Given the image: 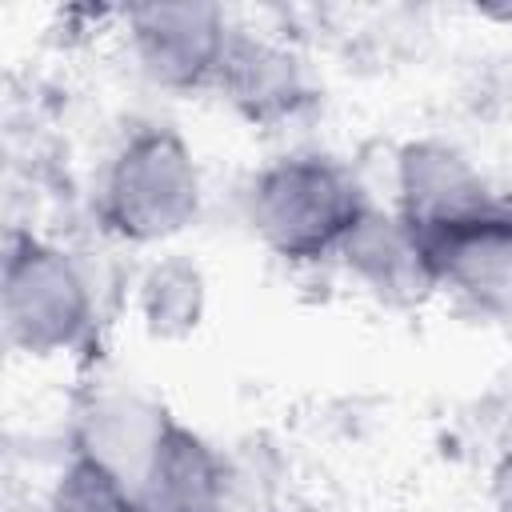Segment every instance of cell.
<instances>
[{"instance_id": "4fadbf2b", "label": "cell", "mask_w": 512, "mask_h": 512, "mask_svg": "<svg viewBox=\"0 0 512 512\" xmlns=\"http://www.w3.org/2000/svg\"><path fill=\"white\" fill-rule=\"evenodd\" d=\"M492 504H496V512H512V444L500 452V460L492 468Z\"/></svg>"}, {"instance_id": "8992f818", "label": "cell", "mask_w": 512, "mask_h": 512, "mask_svg": "<svg viewBox=\"0 0 512 512\" xmlns=\"http://www.w3.org/2000/svg\"><path fill=\"white\" fill-rule=\"evenodd\" d=\"M440 292L488 320H512V200L428 240Z\"/></svg>"}, {"instance_id": "8fae6325", "label": "cell", "mask_w": 512, "mask_h": 512, "mask_svg": "<svg viewBox=\"0 0 512 512\" xmlns=\"http://www.w3.org/2000/svg\"><path fill=\"white\" fill-rule=\"evenodd\" d=\"M132 312L140 332L156 344L192 340L208 320V272L188 252L164 248L136 272Z\"/></svg>"}, {"instance_id": "ba28073f", "label": "cell", "mask_w": 512, "mask_h": 512, "mask_svg": "<svg viewBox=\"0 0 512 512\" xmlns=\"http://www.w3.org/2000/svg\"><path fill=\"white\" fill-rule=\"evenodd\" d=\"M216 92L228 100L236 116H244L256 128H276L300 116L312 100V80L304 56L260 32H232L224 68L216 76Z\"/></svg>"}, {"instance_id": "7c38bea8", "label": "cell", "mask_w": 512, "mask_h": 512, "mask_svg": "<svg viewBox=\"0 0 512 512\" xmlns=\"http://www.w3.org/2000/svg\"><path fill=\"white\" fill-rule=\"evenodd\" d=\"M40 512H140V496L104 464L72 452L68 464L52 476Z\"/></svg>"}, {"instance_id": "277c9868", "label": "cell", "mask_w": 512, "mask_h": 512, "mask_svg": "<svg viewBox=\"0 0 512 512\" xmlns=\"http://www.w3.org/2000/svg\"><path fill=\"white\" fill-rule=\"evenodd\" d=\"M232 32L228 12L204 0L136 4L124 12V40L136 72L152 88L176 96L216 88Z\"/></svg>"}, {"instance_id": "5b68a950", "label": "cell", "mask_w": 512, "mask_h": 512, "mask_svg": "<svg viewBox=\"0 0 512 512\" xmlns=\"http://www.w3.org/2000/svg\"><path fill=\"white\" fill-rule=\"evenodd\" d=\"M492 204H500V196L456 144L420 136L396 148L392 208L424 244L488 212Z\"/></svg>"}, {"instance_id": "6da1fadb", "label": "cell", "mask_w": 512, "mask_h": 512, "mask_svg": "<svg viewBox=\"0 0 512 512\" xmlns=\"http://www.w3.org/2000/svg\"><path fill=\"white\" fill-rule=\"evenodd\" d=\"M204 164L172 124H140L96 184L100 228L128 248H168L204 216Z\"/></svg>"}, {"instance_id": "7a4b0ae2", "label": "cell", "mask_w": 512, "mask_h": 512, "mask_svg": "<svg viewBox=\"0 0 512 512\" xmlns=\"http://www.w3.org/2000/svg\"><path fill=\"white\" fill-rule=\"evenodd\" d=\"M368 204V192L340 160L324 152H284L252 172L244 224L268 256L284 264H324L336 260Z\"/></svg>"}, {"instance_id": "9c48e42d", "label": "cell", "mask_w": 512, "mask_h": 512, "mask_svg": "<svg viewBox=\"0 0 512 512\" xmlns=\"http://www.w3.org/2000/svg\"><path fill=\"white\" fill-rule=\"evenodd\" d=\"M172 420L176 416L160 400L144 396L140 388L104 384V388H92L76 412L72 452L104 464L108 472H116L136 488Z\"/></svg>"}, {"instance_id": "52a82bcc", "label": "cell", "mask_w": 512, "mask_h": 512, "mask_svg": "<svg viewBox=\"0 0 512 512\" xmlns=\"http://www.w3.org/2000/svg\"><path fill=\"white\" fill-rule=\"evenodd\" d=\"M336 260L360 284V292L392 308H412L440 292L428 244L400 220L396 208L368 204L348 240L340 244Z\"/></svg>"}, {"instance_id": "30bf717a", "label": "cell", "mask_w": 512, "mask_h": 512, "mask_svg": "<svg viewBox=\"0 0 512 512\" xmlns=\"http://www.w3.org/2000/svg\"><path fill=\"white\" fill-rule=\"evenodd\" d=\"M140 512H228V464L212 440L172 420L140 484Z\"/></svg>"}, {"instance_id": "3957f363", "label": "cell", "mask_w": 512, "mask_h": 512, "mask_svg": "<svg viewBox=\"0 0 512 512\" xmlns=\"http://www.w3.org/2000/svg\"><path fill=\"white\" fill-rule=\"evenodd\" d=\"M4 344L24 360H60L88 344L96 292L88 268L56 240L12 232L0 276Z\"/></svg>"}]
</instances>
